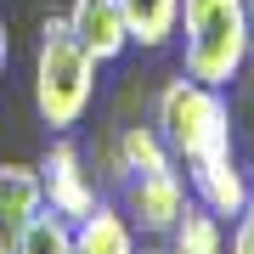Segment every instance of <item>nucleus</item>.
<instances>
[{
	"label": "nucleus",
	"mask_w": 254,
	"mask_h": 254,
	"mask_svg": "<svg viewBox=\"0 0 254 254\" xmlns=\"http://www.w3.org/2000/svg\"><path fill=\"white\" fill-rule=\"evenodd\" d=\"M187 175H192V192H198V203L209 209V215H232V220H237V215H243V203L254 198L232 153H215V158L187 164Z\"/></svg>",
	"instance_id": "nucleus-8"
},
{
	"label": "nucleus",
	"mask_w": 254,
	"mask_h": 254,
	"mask_svg": "<svg viewBox=\"0 0 254 254\" xmlns=\"http://www.w3.org/2000/svg\"><path fill=\"white\" fill-rule=\"evenodd\" d=\"M6 57H11V40H6V17H0V73H6Z\"/></svg>",
	"instance_id": "nucleus-15"
},
{
	"label": "nucleus",
	"mask_w": 254,
	"mask_h": 254,
	"mask_svg": "<svg viewBox=\"0 0 254 254\" xmlns=\"http://www.w3.org/2000/svg\"><path fill=\"white\" fill-rule=\"evenodd\" d=\"M73 254H141V249H136V226H130V215L96 203L85 220H73Z\"/></svg>",
	"instance_id": "nucleus-9"
},
{
	"label": "nucleus",
	"mask_w": 254,
	"mask_h": 254,
	"mask_svg": "<svg viewBox=\"0 0 254 254\" xmlns=\"http://www.w3.org/2000/svg\"><path fill=\"white\" fill-rule=\"evenodd\" d=\"M46 209L34 164H0V254H17L28 220Z\"/></svg>",
	"instance_id": "nucleus-7"
},
{
	"label": "nucleus",
	"mask_w": 254,
	"mask_h": 254,
	"mask_svg": "<svg viewBox=\"0 0 254 254\" xmlns=\"http://www.w3.org/2000/svg\"><path fill=\"white\" fill-rule=\"evenodd\" d=\"M249 17H254V0H249Z\"/></svg>",
	"instance_id": "nucleus-18"
},
{
	"label": "nucleus",
	"mask_w": 254,
	"mask_h": 254,
	"mask_svg": "<svg viewBox=\"0 0 254 254\" xmlns=\"http://www.w3.org/2000/svg\"><path fill=\"white\" fill-rule=\"evenodd\" d=\"M175 153L164 147L158 125H125V136H119V170L113 175H147V170H170Z\"/></svg>",
	"instance_id": "nucleus-11"
},
{
	"label": "nucleus",
	"mask_w": 254,
	"mask_h": 254,
	"mask_svg": "<svg viewBox=\"0 0 254 254\" xmlns=\"http://www.w3.org/2000/svg\"><path fill=\"white\" fill-rule=\"evenodd\" d=\"M68 28H73V40L96 57V68L119 63V57L130 51V28H125L119 0H68Z\"/></svg>",
	"instance_id": "nucleus-5"
},
{
	"label": "nucleus",
	"mask_w": 254,
	"mask_h": 254,
	"mask_svg": "<svg viewBox=\"0 0 254 254\" xmlns=\"http://www.w3.org/2000/svg\"><path fill=\"white\" fill-rule=\"evenodd\" d=\"M91 102H96V57L73 40L68 17H51L40 28V51H34V113L40 125L68 136L73 125H85Z\"/></svg>",
	"instance_id": "nucleus-2"
},
{
	"label": "nucleus",
	"mask_w": 254,
	"mask_h": 254,
	"mask_svg": "<svg viewBox=\"0 0 254 254\" xmlns=\"http://www.w3.org/2000/svg\"><path fill=\"white\" fill-rule=\"evenodd\" d=\"M17 254H73V220L51 215V209H40V215L28 220Z\"/></svg>",
	"instance_id": "nucleus-13"
},
{
	"label": "nucleus",
	"mask_w": 254,
	"mask_h": 254,
	"mask_svg": "<svg viewBox=\"0 0 254 254\" xmlns=\"http://www.w3.org/2000/svg\"><path fill=\"white\" fill-rule=\"evenodd\" d=\"M40 170V192H46V209L63 220H85L91 209L102 203L96 187H91V170H85V153L73 141H51L46 158L34 164Z\"/></svg>",
	"instance_id": "nucleus-4"
},
{
	"label": "nucleus",
	"mask_w": 254,
	"mask_h": 254,
	"mask_svg": "<svg viewBox=\"0 0 254 254\" xmlns=\"http://www.w3.org/2000/svg\"><path fill=\"white\" fill-rule=\"evenodd\" d=\"M232 254H254V198L243 203V215H237V232H232Z\"/></svg>",
	"instance_id": "nucleus-14"
},
{
	"label": "nucleus",
	"mask_w": 254,
	"mask_h": 254,
	"mask_svg": "<svg viewBox=\"0 0 254 254\" xmlns=\"http://www.w3.org/2000/svg\"><path fill=\"white\" fill-rule=\"evenodd\" d=\"M147 254H170V249H147Z\"/></svg>",
	"instance_id": "nucleus-16"
},
{
	"label": "nucleus",
	"mask_w": 254,
	"mask_h": 254,
	"mask_svg": "<svg viewBox=\"0 0 254 254\" xmlns=\"http://www.w3.org/2000/svg\"><path fill=\"white\" fill-rule=\"evenodd\" d=\"M119 11H125L130 46H141V51L170 46L175 28H181V0H119Z\"/></svg>",
	"instance_id": "nucleus-10"
},
{
	"label": "nucleus",
	"mask_w": 254,
	"mask_h": 254,
	"mask_svg": "<svg viewBox=\"0 0 254 254\" xmlns=\"http://www.w3.org/2000/svg\"><path fill=\"white\" fill-rule=\"evenodd\" d=\"M187 209V181L181 170H147V175H130V220H141V232H170Z\"/></svg>",
	"instance_id": "nucleus-6"
},
{
	"label": "nucleus",
	"mask_w": 254,
	"mask_h": 254,
	"mask_svg": "<svg viewBox=\"0 0 254 254\" xmlns=\"http://www.w3.org/2000/svg\"><path fill=\"white\" fill-rule=\"evenodd\" d=\"M170 254H220L226 249V237H220V215H209V209L198 203V209H181V220H175L170 232Z\"/></svg>",
	"instance_id": "nucleus-12"
},
{
	"label": "nucleus",
	"mask_w": 254,
	"mask_h": 254,
	"mask_svg": "<svg viewBox=\"0 0 254 254\" xmlns=\"http://www.w3.org/2000/svg\"><path fill=\"white\" fill-rule=\"evenodd\" d=\"M175 40H181V73L226 91L249 68V46H254L249 0H181Z\"/></svg>",
	"instance_id": "nucleus-1"
},
{
	"label": "nucleus",
	"mask_w": 254,
	"mask_h": 254,
	"mask_svg": "<svg viewBox=\"0 0 254 254\" xmlns=\"http://www.w3.org/2000/svg\"><path fill=\"white\" fill-rule=\"evenodd\" d=\"M153 125H158L164 147H170L175 158H187V164L232 153V108H226V96H220V85H203V79H192V73L164 79Z\"/></svg>",
	"instance_id": "nucleus-3"
},
{
	"label": "nucleus",
	"mask_w": 254,
	"mask_h": 254,
	"mask_svg": "<svg viewBox=\"0 0 254 254\" xmlns=\"http://www.w3.org/2000/svg\"><path fill=\"white\" fill-rule=\"evenodd\" d=\"M249 68H254V46H249Z\"/></svg>",
	"instance_id": "nucleus-17"
}]
</instances>
